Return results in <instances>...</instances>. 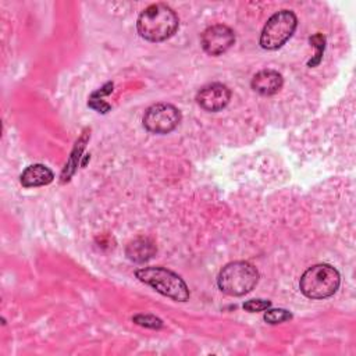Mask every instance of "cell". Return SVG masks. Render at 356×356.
Wrapping results in <instances>:
<instances>
[{
	"label": "cell",
	"mask_w": 356,
	"mask_h": 356,
	"mask_svg": "<svg viewBox=\"0 0 356 356\" xmlns=\"http://www.w3.org/2000/svg\"><path fill=\"white\" fill-rule=\"evenodd\" d=\"M125 253L129 260L136 263H143L153 257V254L156 253V245L152 239L139 236L128 243Z\"/></svg>",
	"instance_id": "cell-11"
},
{
	"label": "cell",
	"mask_w": 356,
	"mask_h": 356,
	"mask_svg": "<svg viewBox=\"0 0 356 356\" xmlns=\"http://www.w3.org/2000/svg\"><path fill=\"white\" fill-rule=\"evenodd\" d=\"M142 121L145 128L153 134H168L178 127L181 113L172 104L157 103L146 110Z\"/></svg>",
	"instance_id": "cell-6"
},
{
	"label": "cell",
	"mask_w": 356,
	"mask_h": 356,
	"mask_svg": "<svg viewBox=\"0 0 356 356\" xmlns=\"http://www.w3.org/2000/svg\"><path fill=\"white\" fill-rule=\"evenodd\" d=\"M310 43H313V46L316 47V54H314V58L309 61V67H314L321 60V56H323V51L325 47V38L321 33H316L310 38Z\"/></svg>",
	"instance_id": "cell-13"
},
{
	"label": "cell",
	"mask_w": 356,
	"mask_h": 356,
	"mask_svg": "<svg viewBox=\"0 0 356 356\" xmlns=\"http://www.w3.org/2000/svg\"><path fill=\"white\" fill-rule=\"evenodd\" d=\"M284 79L280 72L274 70H261L252 79V88L264 96L277 93L282 88Z\"/></svg>",
	"instance_id": "cell-9"
},
{
	"label": "cell",
	"mask_w": 356,
	"mask_h": 356,
	"mask_svg": "<svg viewBox=\"0 0 356 356\" xmlns=\"http://www.w3.org/2000/svg\"><path fill=\"white\" fill-rule=\"evenodd\" d=\"M298 25L296 15L289 10H281L273 14L260 35V46L266 50L281 47L295 32Z\"/></svg>",
	"instance_id": "cell-5"
},
{
	"label": "cell",
	"mask_w": 356,
	"mask_h": 356,
	"mask_svg": "<svg viewBox=\"0 0 356 356\" xmlns=\"http://www.w3.org/2000/svg\"><path fill=\"white\" fill-rule=\"evenodd\" d=\"M229 99L231 90L228 89V86L218 82L203 86L196 95L197 104L207 111L222 110L229 103Z\"/></svg>",
	"instance_id": "cell-8"
},
{
	"label": "cell",
	"mask_w": 356,
	"mask_h": 356,
	"mask_svg": "<svg viewBox=\"0 0 356 356\" xmlns=\"http://www.w3.org/2000/svg\"><path fill=\"white\" fill-rule=\"evenodd\" d=\"M179 25L178 15L167 4L157 3L146 7L136 22L139 35L149 42H163L171 38Z\"/></svg>",
	"instance_id": "cell-1"
},
{
	"label": "cell",
	"mask_w": 356,
	"mask_h": 356,
	"mask_svg": "<svg viewBox=\"0 0 356 356\" xmlns=\"http://www.w3.org/2000/svg\"><path fill=\"white\" fill-rule=\"evenodd\" d=\"M264 321L268 324H280L284 321H288L292 318V314L285 309H267V312L263 316Z\"/></svg>",
	"instance_id": "cell-12"
},
{
	"label": "cell",
	"mask_w": 356,
	"mask_h": 356,
	"mask_svg": "<svg viewBox=\"0 0 356 356\" xmlns=\"http://www.w3.org/2000/svg\"><path fill=\"white\" fill-rule=\"evenodd\" d=\"M259 281L257 268L249 261H231L218 274V288L231 296H242L250 292Z\"/></svg>",
	"instance_id": "cell-2"
},
{
	"label": "cell",
	"mask_w": 356,
	"mask_h": 356,
	"mask_svg": "<svg viewBox=\"0 0 356 356\" xmlns=\"http://www.w3.org/2000/svg\"><path fill=\"white\" fill-rule=\"evenodd\" d=\"M235 42L234 31L222 24L209 26L200 38L203 50L210 56H220L225 53Z\"/></svg>",
	"instance_id": "cell-7"
},
{
	"label": "cell",
	"mask_w": 356,
	"mask_h": 356,
	"mask_svg": "<svg viewBox=\"0 0 356 356\" xmlns=\"http://www.w3.org/2000/svg\"><path fill=\"white\" fill-rule=\"evenodd\" d=\"M341 284L337 268L330 264H316L309 267L300 277V292L310 299H325L334 295Z\"/></svg>",
	"instance_id": "cell-3"
},
{
	"label": "cell",
	"mask_w": 356,
	"mask_h": 356,
	"mask_svg": "<svg viewBox=\"0 0 356 356\" xmlns=\"http://www.w3.org/2000/svg\"><path fill=\"white\" fill-rule=\"evenodd\" d=\"M136 278L150 285L159 293L171 298L177 302L189 299V289L185 281L171 270L164 267H143L136 270Z\"/></svg>",
	"instance_id": "cell-4"
},
{
	"label": "cell",
	"mask_w": 356,
	"mask_h": 356,
	"mask_svg": "<svg viewBox=\"0 0 356 356\" xmlns=\"http://www.w3.org/2000/svg\"><path fill=\"white\" fill-rule=\"evenodd\" d=\"M54 175L51 170L43 164H32L24 170L21 174V184L25 188L43 186L53 181Z\"/></svg>",
	"instance_id": "cell-10"
},
{
	"label": "cell",
	"mask_w": 356,
	"mask_h": 356,
	"mask_svg": "<svg viewBox=\"0 0 356 356\" xmlns=\"http://www.w3.org/2000/svg\"><path fill=\"white\" fill-rule=\"evenodd\" d=\"M134 321L146 328H161L163 327V321L153 314H136L134 317Z\"/></svg>",
	"instance_id": "cell-14"
},
{
	"label": "cell",
	"mask_w": 356,
	"mask_h": 356,
	"mask_svg": "<svg viewBox=\"0 0 356 356\" xmlns=\"http://www.w3.org/2000/svg\"><path fill=\"white\" fill-rule=\"evenodd\" d=\"M268 307H271V302L266 300V299H252L243 303V309L248 312H263L267 310Z\"/></svg>",
	"instance_id": "cell-15"
},
{
	"label": "cell",
	"mask_w": 356,
	"mask_h": 356,
	"mask_svg": "<svg viewBox=\"0 0 356 356\" xmlns=\"http://www.w3.org/2000/svg\"><path fill=\"white\" fill-rule=\"evenodd\" d=\"M88 104H89V107L95 108V110L99 111V113H107V111L110 110V104L106 103V102H103L100 97H97V96H95V95L90 96Z\"/></svg>",
	"instance_id": "cell-16"
}]
</instances>
